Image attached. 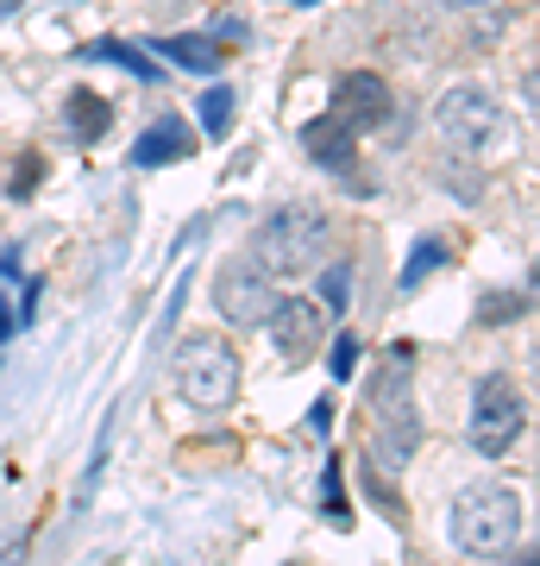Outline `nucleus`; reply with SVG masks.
<instances>
[{"label":"nucleus","instance_id":"f257e3e1","mask_svg":"<svg viewBox=\"0 0 540 566\" xmlns=\"http://www.w3.org/2000/svg\"><path fill=\"white\" fill-rule=\"evenodd\" d=\"M453 547L459 554H478V560H490V554H509L521 535V497L509 485H465L459 497H453Z\"/></svg>","mask_w":540,"mask_h":566},{"label":"nucleus","instance_id":"f03ea898","mask_svg":"<svg viewBox=\"0 0 540 566\" xmlns=\"http://www.w3.org/2000/svg\"><path fill=\"white\" fill-rule=\"evenodd\" d=\"M415 447H421L415 385H409L402 365H390L378 378V390H371V465H378V479H396Z\"/></svg>","mask_w":540,"mask_h":566},{"label":"nucleus","instance_id":"7ed1b4c3","mask_svg":"<svg viewBox=\"0 0 540 566\" xmlns=\"http://www.w3.org/2000/svg\"><path fill=\"white\" fill-rule=\"evenodd\" d=\"M327 245H333V221L320 214V208L296 202V208H277L271 221L258 227V252L252 259L264 264V271H320L327 264Z\"/></svg>","mask_w":540,"mask_h":566},{"label":"nucleus","instance_id":"20e7f679","mask_svg":"<svg viewBox=\"0 0 540 566\" xmlns=\"http://www.w3.org/2000/svg\"><path fill=\"white\" fill-rule=\"evenodd\" d=\"M177 390L195 409H226L240 397V359L221 334H195L177 346Z\"/></svg>","mask_w":540,"mask_h":566},{"label":"nucleus","instance_id":"39448f33","mask_svg":"<svg viewBox=\"0 0 540 566\" xmlns=\"http://www.w3.org/2000/svg\"><path fill=\"white\" fill-rule=\"evenodd\" d=\"M528 428V403H521V385L509 371H490L478 390H472V447L478 453H509Z\"/></svg>","mask_w":540,"mask_h":566},{"label":"nucleus","instance_id":"423d86ee","mask_svg":"<svg viewBox=\"0 0 540 566\" xmlns=\"http://www.w3.org/2000/svg\"><path fill=\"white\" fill-rule=\"evenodd\" d=\"M214 308H221L233 327H264L271 308H277V283L258 259H226L221 277H214Z\"/></svg>","mask_w":540,"mask_h":566},{"label":"nucleus","instance_id":"0eeeda50","mask_svg":"<svg viewBox=\"0 0 540 566\" xmlns=\"http://www.w3.org/2000/svg\"><path fill=\"white\" fill-rule=\"evenodd\" d=\"M434 133H441L453 151H484L490 133H497V102L484 95V88H446L441 107H434Z\"/></svg>","mask_w":540,"mask_h":566},{"label":"nucleus","instance_id":"6e6552de","mask_svg":"<svg viewBox=\"0 0 540 566\" xmlns=\"http://www.w3.org/2000/svg\"><path fill=\"white\" fill-rule=\"evenodd\" d=\"M271 340H277V359L283 365H308L315 359L320 334H327V308L308 303V296H277V308H271Z\"/></svg>","mask_w":540,"mask_h":566},{"label":"nucleus","instance_id":"1a4fd4ad","mask_svg":"<svg viewBox=\"0 0 540 566\" xmlns=\"http://www.w3.org/2000/svg\"><path fill=\"white\" fill-rule=\"evenodd\" d=\"M327 114H333L346 133H371V126L390 120V82H383L378 70H346V76L333 82V107H327Z\"/></svg>","mask_w":540,"mask_h":566},{"label":"nucleus","instance_id":"9d476101","mask_svg":"<svg viewBox=\"0 0 540 566\" xmlns=\"http://www.w3.org/2000/svg\"><path fill=\"white\" fill-rule=\"evenodd\" d=\"M301 145H308V158H315L320 170H340L352 189H364V182H359V133H346L333 114L308 126V133H301Z\"/></svg>","mask_w":540,"mask_h":566},{"label":"nucleus","instance_id":"9b49d317","mask_svg":"<svg viewBox=\"0 0 540 566\" xmlns=\"http://www.w3.org/2000/svg\"><path fill=\"white\" fill-rule=\"evenodd\" d=\"M189 151H195V133H189V126H182L177 114H170V120H151V126L139 133V139H133V164H139V170H158V164H182Z\"/></svg>","mask_w":540,"mask_h":566},{"label":"nucleus","instance_id":"f8f14e48","mask_svg":"<svg viewBox=\"0 0 540 566\" xmlns=\"http://www.w3.org/2000/svg\"><path fill=\"white\" fill-rule=\"evenodd\" d=\"M158 51L170 63H182V70H201V76H214L226 63V44L214 39V32H177V39H163Z\"/></svg>","mask_w":540,"mask_h":566},{"label":"nucleus","instance_id":"ddd939ff","mask_svg":"<svg viewBox=\"0 0 540 566\" xmlns=\"http://www.w3.org/2000/svg\"><path fill=\"white\" fill-rule=\"evenodd\" d=\"M63 120H70V133H76L82 145H95V139H107V126H114V107L100 102L95 88H76V95L63 102Z\"/></svg>","mask_w":540,"mask_h":566},{"label":"nucleus","instance_id":"4468645a","mask_svg":"<svg viewBox=\"0 0 540 566\" xmlns=\"http://www.w3.org/2000/svg\"><path fill=\"white\" fill-rule=\"evenodd\" d=\"M446 259H453V252H446V240H415V252H409V264H402V290H421V283L434 277Z\"/></svg>","mask_w":540,"mask_h":566},{"label":"nucleus","instance_id":"2eb2a0df","mask_svg":"<svg viewBox=\"0 0 540 566\" xmlns=\"http://www.w3.org/2000/svg\"><path fill=\"white\" fill-rule=\"evenodd\" d=\"M88 57H114V63H126V70H133L139 82H158V76H163V70H151V57H145V51H133V44H120V39L88 44Z\"/></svg>","mask_w":540,"mask_h":566},{"label":"nucleus","instance_id":"dca6fc26","mask_svg":"<svg viewBox=\"0 0 540 566\" xmlns=\"http://www.w3.org/2000/svg\"><path fill=\"white\" fill-rule=\"evenodd\" d=\"M201 126H208V139H226V126H233V88H208L201 95Z\"/></svg>","mask_w":540,"mask_h":566},{"label":"nucleus","instance_id":"f3484780","mask_svg":"<svg viewBox=\"0 0 540 566\" xmlns=\"http://www.w3.org/2000/svg\"><path fill=\"white\" fill-rule=\"evenodd\" d=\"M346 290H352V271L346 264H320V303L333 308V315L346 308Z\"/></svg>","mask_w":540,"mask_h":566},{"label":"nucleus","instance_id":"a211bd4d","mask_svg":"<svg viewBox=\"0 0 540 566\" xmlns=\"http://www.w3.org/2000/svg\"><path fill=\"white\" fill-rule=\"evenodd\" d=\"M521 315V296H484L478 303V322L484 327H502V322H516Z\"/></svg>","mask_w":540,"mask_h":566},{"label":"nucleus","instance_id":"6ab92c4d","mask_svg":"<svg viewBox=\"0 0 540 566\" xmlns=\"http://www.w3.org/2000/svg\"><path fill=\"white\" fill-rule=\"evenodd\" d=\"M327 516H333V523H352V510H346V485H340V460L327 465Z\"/></svg>","mask_w":540,"mask_h":566},{"label":"nucleus","instance_id":"aec40b11","mask_svg":"<svg viewBox=\"0 0 540 566\" xmlns=\"http://www.w3.org/2000/svg\"><path fill=\"white\" fill-rule=\"evenodd\" d=\"M352 365H359V340L340 334V346H333V378H352Z\"/></svg>","mask_w":540,"mask_h":566},{"label":"nucleus","instance_id":"412c9836","mask_svg":"<svg viewBox=\"0 0 540 566\" xmlns=\"http://www.w3.org/2000/svg\"><path fill=\"white\" fill-rule=\"evenodd\" d=\"M214 39H221V44H240V39H245L240 13H214Z\"/></svg>","mask_w":540,"mask_h":566},{"label":"nucleus","instance_id":"4be33fe9","mask_svg":"<svg viewBox=\"0 0 540 566\" xmlns=\"http://www.w3.org/2000/svg\"><path fill=\"white\" fill-rule=\"evenodd\" d=\"M39 158H20V177H13V196H25V189H39Z\"/></svg>","mask_w":540,"mask_h":566},{"label":"nucleus","instance_id":"5701e85b","mask_svg":"<svg viewBox=\"0 0 540 566\" xmlns=\"http://www.w3.org/2000/svg\"><path fill=\"white\" fill-rule=\"evenodd\" d=\"M25 554H32V535H20V542L0 547V566H25Z\"/></svg>","mask_w":540,"mask_h":566},{"label":"nucleus","instance_id":"b1692460","mask_svg":"<svg viewBox=\"0 0 540 566\" xmlns=\"http://www.w3.org/2000/svg\"><path fill=\"white\" fill-rule=\"evenodd\" d=\"M521 95H528V107L540 114V76H528V82H521Z\"/></svg>","mask_w":540,"mask_h":566},{"label":"nucleus","instance_id":"393cba45","mask_svg":"<svg viewBox=\"0 0 540 566\" xmlns=\"http://www.w3.org/2000/svg\"><path fill=\"white\" fill-rule=\"evenodd\" d=\"M13 327H20V322H13V308L0 303V340H7V334H13Z\"/></svg>","mask_w":540,"mask_h":566},{"label":"nucleus","instance_id":"a878e982","mask_svg":"<svg viewBox=\"0 0 540 566\" xmlns=\"http://www.w3.org/2000/svg\"><path fill=\"white\" fill-rule=\"evenodd\" d=\"M528 371H534V390H540V340H534V353H528Z\"/></svg>","mask_w":540,"mask_h":566},{"label":"nucleus","instance_id":"bb28decb","mask_svg":"<svg viewBox=\"0 0 540 566\" xmlns=\"http://www.w3.org/2000/svg\"><path fill=\"white\" fill-rule=\"evenodd\" d=\"M509 566H540V547H534V554H516Z\"/></svg>","mask_w":540,"mask_h":566},{"label":"nucleus","instance_id":"cd10ccee","mask_svg":"<svg viewBox=\"0 0 540 566\" xmlns=\"http://www.w3.org/2000/svg\"><path fill=\"white\" fill-rule=\"evenodd\" d=\"M20 7H25V0H0V13H20Z\"/></svg>","mask_w":540,"mask_h":566},{"label":"nucleus","instance_id":"c85d7f7f","mask_svg":"<svg viewBox=\"0 0 540 566\" xmlns=\"http://www.w3.org/2000/svg\"><path fill=\"white\" fill-rule=\"evenodd\" d=\"M296 7H320V0H296Z\"/></svg>","mask_w":540,"mask_h":566},{"label":"nucleus","instance_id":"c756f323","mask_svg":"<svg viewBox=\"0 0 540 566\" xmlns=\"http://www.w3.org/2000/svg\"><path fill=\"white\" fill-rule=\"evenodd\" d=\"M534 283H540V264H534Z\"/></svg>","mask_w":540,"mask_h":566}]
</instances>
